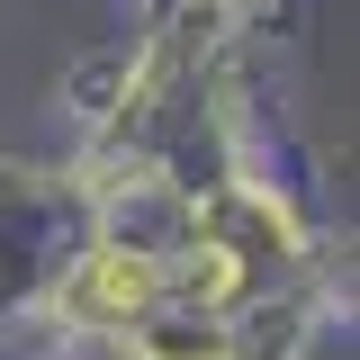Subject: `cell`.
Wrapping results in <instances>:
<instances>
[{
	"label": "cell",
	"mask_w": 360,
	"mask_h": 360,
	"mask_svg": "<svg viewBox=\"0 0 360 360\" xmlns=\"http://www.w3.org/2000/svg\"><path fill=\"white\" fill-rule=\"evenodd\" d=\"M153 297H162V270L144 262V252H127V243L90 252L82 279H72V307H82V315H144Z\"/></svg>",
	"instance_id": "6da1fadb"
},
{
	"label": "cell",
	"mask_w": 360,
	"mask_h": 360,
	"mask_svg": "<svg viewBox=\"0 0 360 360\" xmlns=\"http://www.w3.org/2000/svg\"><path fill=\"white\" fill-rule=\"evenodd\" d=\"M144 360H225V333L198 324V333H144Z\"/></svg>",
	"instance_id": "7a4b0ae2"
},
{
	"label": "cell",
	"mask_w": 360,
	"mask_h": 360,
	"mask_svg": "<svg viewBox=\"0 0 360 360\" xmlns=\"http://www.w3.org/2000/svg\"><path fill=\"white\" fill-rule=\"evenodd\" d=\"M180 288H189V297H207V307H217V297H225V288H234V262H225V252H217V243H207V252H198V262H189V270H180Z\"/></svg>",
	"instance_id": "3957f363"
}]
</instances>
